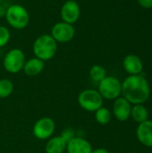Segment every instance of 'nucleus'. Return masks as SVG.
Returning <instances> with one entry per match:
<instances>
[{
    "instance_id": "1",
    "label": "nucleus",
    "mask_w": 152,
    "mask_h": 153,
    "mask_svg": "<svg viewBox=\"0 0 152 153\" xmlns=\"http://www.w3.org/2000/svg\"><path fill=\"white\" fill-rule=\"evenodd\" d=\"M121 94L131 104H142L149 99L151 88L143 74L129 75L122 82Z\"/></svg>"
},
{
    "instance_id": "2",
    "label": "nucleus",
    "mask_w": 152,
    "mask_h": 153,
    "mask_svg": "<svg viewBox=\"0 0 152 153\" xmlns=\"http://www.w3.org/2000/svg\"><path fill=\"white\" fill-rule=\"evenodd\" d=\"M32 51L35 57L44 62L48 61L52 59L57 52V42L50 34H42L33 42Z\"/></svg>"
},
{
    "instance_id": "3",
    "label": "nucleus",
    "mask_w": 152,
    "mask_h": 153,
    "mask_svg": "<svg viewBox=\"0 0 152 153\" xmlns=\"http://www.w3.org/2000/svg\"><path fill=\"white\" fill-rule=\"evenodd\" d=\"M7 23L15 30H22L30 23V13L27 9L19 4H13L6 8L4 16Z\"/></svg>"
},
{
    "instance_id": "4",
    "label": "nucleus",
    "mask_w": 152,
    "mask_h": 153,
    "mask_svg": "<svg viewBox=\"0 0 152 153\" xmlns=\"http://www.w3.org/2000/svg\"><path fill=\"white\" fill-rule=\"evenodd\" d=\"M103 98L97 90L87 89L81 91L78 95L77 101L79 106L88 111L95 112L103 105Z\"/></svg>"
},
{
    "instance_id": "5",
    "label": "nucleus",
    "mask_w": 152,
    "mask_h": 153,
    "mask_svg": "<svg viewBox=\"0 0 152 153\" xmlns=\"http://www.w3.org/2000/svg\"><path fill=\"white\" fill-rule=\"evenodd\" d=\"M25 61L23 51L20 48H13L5 54L3 65L6 72L14 74L22 71Z\"/></svg>"
},
{
    "instance_id": "6",
    "label": "nucleus",
    "mask_w": 152,
    "mask_h": 153,
    "mask_svg": "<svg viewBox=\"0 0 152 153\" xmlns=\"http://www.w3.org/2000/svg\"><path fill=\"white\" fill-rule=\"evenodd\" d=\"M99 92L103 99L116 100L120 97L122 92V83L115 76H106L99 82Z\"/></svg>"
},
{
    "instance_id": "7",
    "label": "nucleus",
    "mask_w": 152,
    "mask_h": 153,
    "mask_svg": "<svg viewBox=\"0 0 152 153\" xmlns=\"http://www.w3.org/2000/svg\"><path fill=\"white\" fill-rule=\"evenodd\" d=\"M56 130V124L50 117H45L38 119L32 128L33 135L40 141L48 140Z\"/></svg>"
},
{
    "instance_id": "8",
    "label": "nucleus",
    "mask_w": 152,
    "mask_h": 153,
    "mask_svg": "<svg viewBox=\"0 0 152 153\" xmlns=\"http://www.w3.org/2000/svg\"><path fill=\"white\" fill-rule=\"evenodd\" d=\"M50 35L57 43H66L74 38L75 29L73 24L59 22L52 27Z\"/></svg>"
},
{
    "instance_id": "9",
    "label": "nucleus",
    "mask_w": 152,
    "mask_h": 153,
    "mask_svg": "<svg viewBox=\"0 0 152 153\" xmlns=\"http://www.w3.org/2000/svg\"><path fill=\"white\" fill-rule=\"evenodd\" d=\"M60 15L62 22L73 24L75 23L81 16V7L74 0H68L65 2L61 7Z\"/></svg>"
},
{
    "instance_id": "10",
    "label": "nucleus",
    "mask_w": 152,
    "mask_h": 153,
    "mask_svg": "<svg viewBox=\"0 0 152 153\" xmlns=\"http://www.w3.org/2000/svg\"><path fill=\"white\" fill-rule=\"evenodd\" d=\"M131 103L124 97H118L115 100L113 104V114L118 121L125 122L128 120L131 117Z\"/></svg>"
},
{
    "instance_id": "11",
    "label": "nucleus",
    "mask_w": 152,
    "mask_h": 153,
    "mask_svg": "<svg viewBox=\"0 0 152 153\" xmlns=\"http://www.w3.org/2000/svg\"><path fill=\"white\" fill-rule=\"evenodd\" d=\"M92 150L89 141L80 136H74L67 143L65 152L67 153H91Z\"/></svg>"
},
{
    "instance_id": "12",
    "label": "nucleus",
    "mask_w": 152,
    "mask_h": 153,
    "mask_svg": "<svg viewBox=\"0 0 152 153\" xmlns=\"http://www.w3.org/2000/svg\"><path fill=\"white\" fill-rule=\"evenodd\" d=\"M138 141L146 147L152 148V121L146 120L139 124L136 130Z\"/></svg>"
},
{
    "instance_id": "13",
    "label": "nucleus",
    "mask_w": 152,
    "mask_h": 153,
    "mask_svg": "<svg viewBox=\"0 0 152 153\" xmlns=\"http://www.w3.org/2000/svg\"><path fill=\"white\" fill-rule=\"evenodd\" d=\"M123 67L125 71L130 75L140 74L143 69L142 61L136 55H128L123 60Z\"/></svg>"
},
{
    "instance_id": "14",
    "label": "nucleus",
    "mask_w": 152,
    "mask_h": 153,
    "mask_svg": "<svg viewBox=\"0 0 152 153\" xmlns=\"http://www.w3.org/2000/svg\"><path fill=\"white\" fill-rule=\"evenodd\" d=\"M45 68V62L37 58V57H32L30 58L29 60L25 61L22 71L24 74L28 76H37L39 74L43 72Z\"/></svg>"
},
{
    "instance_id": "15",
    "label": "nucleus",
    "mask_w": 152,
    "mask_h": 153,
    "mask_svg": "<svg viewBox=\"0 0 152 153\" xmlns=\"http://www.w3.org/2000/svg\"><path fill=\"white\" fill-rule=\"evenodd\" d=\"M67 142L61 136L50 137L45 146L46 153H64L66 150Z\"/></svg>"
},
{
    "instance_id": "16",
    "label": "nucleus",
    "mask_w": 152,
    "mask_h": 153,
    "mask_svg": "<svg viewBox=\"0 0 152 153\" xmlns=\"http://www.w3.org/2000/svg\"><path fill=\"white\" fill-rule=\"evenodd\" d=\"M131 117L135 122L141 124L148 120L149 113L142 104H134L131 109Z\"/></svg>"
},
{
    "instance_id": "17",
    "label": "nucleus",
    "mask_w": 152,
    "mask_h": 153,
    "mask_svg": "<svg viewBox=\"0 0 152 153\" xmlns=\"http://www.w3.org/2000/svg\"><path fill=\"white\" fill-rule=\"evenodd\" d=\"M94 113H95L96 122L101 126L108 125L111 120V112L107 108L101 107Z\"/></svg>"
},
{
    "instance_id": "18",
    "label": "nucleus",
    "mask_w": 152,
    "mask_h": 153,
    "mask_svg": "<svg viewBox=\"0 0 152 153\" xmlns=\"http://www.w3.org/2000/svg\"><path fill=\"white\" fill-rule=\"evenodd\" d=\"M14 85L9 79L0 80V99H6L13 93Z\"/></svg>"
},
{
    "instance_id": "19",
    "label": "nucleus",
    "mask_w": 152,
    "mask_h": 153,
    "mask_svg": "<svg viewBox=\"0 0 152 153\" xmlns=\"http://www.w3.org/2000/svg\"><path fill=\"white\" fill-rule=\"evenodd\" d=\"M106 76H107V71L102 65H95L90 70V77L93 82H99Z\"/></svg>"
},
{
    "instance_id": "20",
    "label": "nucleus",
    "mask_w": 152,
    "mask_h": 153,
    "mask_svg": "<svg viewBox=\"0 0 152 153\" xmlns=\"http://www.w3.org/2000/svg\"><path fill=\"white\" fill-rule=\"evenodd\" d=\"M11 39V33L7 27L0 25V48L4 47L8 44Z\"/></svg>"
},
{
    "instance_id": "21",
    "label": "nucleus",
    "mask_w": 152,
    "mask_h": 153,
    "mask_svg": "<svg viewBox=\"0 0 152 153\" xmlns=\"http://www.w3.org/2000/svg\"><path fill=\"white\" fill-rule=\"evenodd\" d=\"M67 143L71 140V139H73L74 136H76L75 135V133H74V130L73 129H72V128H65L63 132H62V134H60Z\"/></svg>"
},
{
    "instance_id": "22",
    "label": "nucleus",
    "mask_w": 152,
    "mask_h": 153,
    "mask_svg": "<svg viewBox=\"0 0 152 153\" xmlns=\"http://www.w3.org/2000/svg\"><path fill=\"white\" fill-rule=\"evenodd\" d=\"M139 4L146 9H150L152 7V0H137Z\"/></svg>"
},
{
    "instance_id": "23",
    "label": "nucleus",
    "mask_w": 152,
    "mask_h": 153,
    "mask_svg": "<svg viewBox=\"0 0 152 153\" xmlns=\"http://www.w3.org/2000/svg\"><path fill=\"white\" fill-rule=\"evenodd\" d=\"M91 153H109L108 150L106 149H103V148H98V149H95V150H92Z\"/></svg>"
},
{
    "instance_id": "24",
    "label": "nucleus",
    "mask_w": 152,
    "mask_h": 153,
    "mask_svg": "<svg viewBox=\"0 0 152 153\" xmlns=\"http://www.w3.org/2000/svg\"><path fill=\"white\" fill-rule=\"evenodd\" d=\"M6 13V8L0 4V17H4Z\"/></svg>"
},
{
    "instance_id": "25",
    "label": "nucleus",
    "mask_w": 152,
    "mask_h": 153,
    "mask_svg": "<svg viewBox=\"0 0 152 153\" xmlns=\"http://www.w3.org/2000/svg\"><path fill=\"white\" fill-rule=\"evenodd\" d=\"M1 3H2V0H0V4H1Z\"/></svg>"
}]
</instances>
